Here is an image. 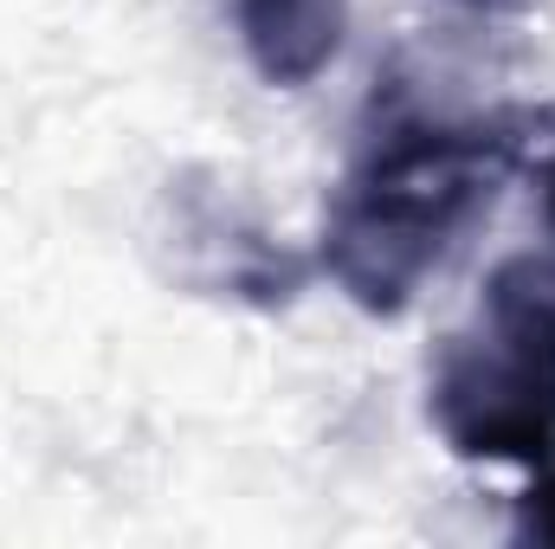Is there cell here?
I'll return each mask as SVG.
<instances>
[{
  "instance_id": "obj_1",
  "label": "cell",
  "mask_w": 555,
  "mask_h": 549,
  "mask_svg": "<svg viewBox=\"0 0 555 549\" xmlns=\"http://www.w3.org/2000/svg\"><path fill=\"white\" fill-rule=\"evenodd\" d=\"M511 168L498 124H401L330 201L323 266L362 310H401Z\"/></svg>"
},
{
  "instance_id": "obj_2",
  "label": "cell",
  "mask_w": 555,
  "mask_h": 549,
  "mask_svg": "<svg viewBox=\"0 0 555 549\" xmlns=\"http://www.w3.org/2000/svg\"><path fill=\"white\" fill-rule=\"evenodd\" d=\"M433 426L459 459L555 465V259H504L433 362Z\"/></svg>"
},
{
  "instance_id": "obj_3",
  "label": "cell",
  "mask_w": 555,
  "mask_h": 549,
  "mask_svg": "<svg viewBox=\"0 0 555 549\" xmlns=\"http://www.w3.org/2000/svg\"><path fill=\"white\" fill-rule=\"evenodd\" d=\"M246 59L266 85H310L349 33V0H233Z\"/></svg>"
},
{
  "instance_id": "obj_4",
  "label": "cell",
  "mask_w": 555,
  "mask_h": 549,
  "mask_svg": "<svg viewBox=\"0 0 555 549\" xmlns=\"http://www.w3.org/2000/svg\"><path fill=\"white\" fill-rule=\"evenodd\" d=\"M524 537L555 544V465H537V485L524 491V518H517Z\"/></svg>"
},
{
  "instance_id": "obj_5",
  "label": "cell",
  "mask_w": 555,
  "mask_h": 549,
  "mask_svg": "<svg viewBox=\"0 0 555 549\" xmlns=\"http://www.w3.org/2000/svg\"><path fill=\"white\" fill-rule=\"evenodd\" d=\"M543 220H550V233H555V155H550V168H543Z\"/></svg>"
},
{
  "instance_id": "obj_6",
  "label": "cell",
  "mask_w": 555,
  "mask_h": 549,
  "mask_svg": "<svg viewBox=\"0 0 555 549\" xmlns=\"http://www.w3.org/2000/svg\"><path fill=\"white\" fill-rule=\"evenodd\" d=\"M472 7H504V0H472Z\"/></svg>"
}]
</instances>
